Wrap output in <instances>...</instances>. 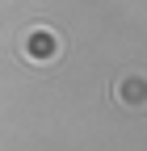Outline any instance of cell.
<instances>
[{
    "instance_id": "7a4b0ae2",
    "label": "cell",
    "mask_w": 147,
    "mask_h": 151,
    "mask_svg": "<svg viewBox=\"0 0 147 151\" xmlns=\"http://www.w3.org/2000/svg\"><path fill=\"white\" fill-rule=\"evenodd\" d=\"M114 101L126 109H147V76L143 71H126L114 84Z\"/></svg>"
},
{
    "instance_id": "6da1fadb",
    "label": "cell",
    "mask_w": 147,
    "mask_h": 151,
    "mask_svg": "<svg viewBox=\"0 0 147 151\" xmlns=\"http://www.w3.org/2000/svg\"><path fill=\"white\" fill-rule=\"evenodd\" d=\"M59 50H63V42H59V34H55L50 25H30L25 34H21V59L25 63H55L59 59Z\"/></svg>"
}]
</instances>
